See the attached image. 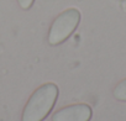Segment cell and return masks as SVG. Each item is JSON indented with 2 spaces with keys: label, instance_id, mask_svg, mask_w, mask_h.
Instances as JSON below:
<instances>
[{
  "label": "cell",
  "instance_id": "obj_1",
  "mask_svg": "<svg viewBox=\"0 0 126 121\" xmlns=\"http://www.w3.org/2000/svg\"><path fill=\"white\" fill-rule=\"evenodd\" d=\"M58 98V87L54 83H46L33 91L27 100L21 121H43L52 111Z\"/></svg>",
  "mask_w": 126,
  "mask_h": 121
},
{
  "label": "cell",
  "instance_id": "obj_2",
  "mask_svg": "<svg viewBox=\"0 0 126 121\" xmlns=\"http://www.w3.org/2000/svg\"><path fill=\"white\" fill-rule=\"evenodd\" d=\"M80 22V13L77 9H68L61 13L52 22L48 31V43L51 46H58L66 42L73 32L77 30Z\"/></svg>",
  "mask_w": 126,
  "mask_h": 121
},
{
  "label": "cell",
  "instance_id": "obj_3",
  "mask_svg": "<svg viewBox=\"0 0 126 121\" xmlns=\"http://www.w3.org/2000/svg\"><path fill=\"white\" fill-rule=\"evenodd\" d=\"M92 107L87 104H74L66 106L52 115V121H89L92 119Z\"/></svg>",
  "mask_w": 126,
  "mask_h": 121
},
{
  "label": "cell",
  "instance_id": "obj_4",
  "mask_svg": "<svg viewBox=\"0 0 126 121\" xmlns=\"http://www.w3.org/2000/svg\"><path fill=\"white\" fill-rule=\"evenodd\" d=\"M114 98L119 101H126V79L121 80L115 88H114Z\"/></svg>",
  "mask_w": 126,
  "mask_h": 121
},
{
  "label": "cell",
  "instance_id": "obj_5",
  "mask_svg": "<svg viewBox=\"0 0 126 121\" xmlns=\"http://www.w3.org/2000/svg\"><path fill=\"white\" fill-rule=\"evenodd\" d=\"M33 3H35V0H17V4L24 10H29L33 5Z\"/></svg>",
  "mask_w": 126,
  "mask_h": 121
}]
</instances>
